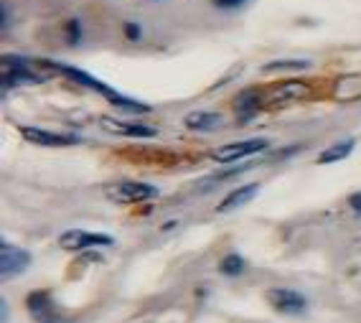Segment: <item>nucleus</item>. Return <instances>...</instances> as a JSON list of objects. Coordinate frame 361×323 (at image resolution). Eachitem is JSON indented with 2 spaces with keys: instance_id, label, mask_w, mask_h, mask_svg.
I'll use <instances>...</instances> for the list:
<instances>
[{
  "instance_id": "1",
  "label": "nucleus",
  "mask_w": 361,
  "mask_h": 323,
  "mask_svg": "<svg viewBox=\"0 0 361 323\" xmlns=\"http://www.w3.org/2000/svg\"><path fill=\"white\" fill-rule=\"evenodd\" d=\"M51 66L56 71H61L64 77H69L71 82H77V85L87 87V90H92V92H97V95H102V97H107V102L115 104L117 110L133 112V115H142V112H150V104L137 102V99H133V97H125V95H120L117 90H112L110 85H104V82L94 79L92 74H87V71L77 69V66H69V64H51Z\"/></svg>"
},
{
  "instance_id": "2",
  "label": "nucleus",
  "mask_w": 361,
  "mask_h": 323,
  "mask_svg": "<svg viewBox=\"0 0 361 323\" xmlns=\"http://www.w3.org/2000/svg\"><path fill=\"white\" fill-rule=\"evenodd\" d=\"M104 196L115 204H140V201H150L158 196V188L153 183L142 181H115L104 188Z\"/></svg>"
},
{
  "instance_id": "3",
  "label": "nucleus",
  "mask_w": 361,
  "mask_h": 323,
  "mask_svg": "<svg viewBox=\"0 0 361 323\" xmlns=\"http://www.w3.org/2000/svg\"><path fill=\"white\" fill-rule=\"evenodd\" d=\"M26 308H28V316L36 323H69L64 318V313L59 310V305L54 303V298L49 291H33L26 298Z\"/></svg>"
},
{
  "instance_id": "4",
  "label": "nucleus",
  "mask_w": 361,
  "mask_h": 323,
  "mask_svg": "<svg viewBox=\"0 0 361 323\" xmlns=\"http://www.w3.org/2000/svg\"><path fill=\"white\" fill-rule=\"evenodd\" d=\"M267 303L278 313H285V316H303L308 310V298L300 291H293V288H270L264 293Z\"/></svg>"
},
{
  "instance_id": "5",
  "label": "nucleus",
  "mask_w": 361,
  "mask_h": 323,
  "mask_svg": "<svg viewBox=\"0 0 361 323\" xmlns=\"http://www.w3.org/2000/svg\"><path fill=\"white\" fill-rule=\"evenodd\" d=\"M267 148H270V142L264 140V138H250V140L226 142V145L214 150V161L234 163V161H242V158H252V155L262 153V150H267Z\"/></svg>"
},
{
  "instance_id": "6",
  "label": "nucleus",
  "mask_w": 361,
  "mask_h": 323,
  "mask_svg": "<svg viewBox=\"0 0 361 323\" xmlns=\"http://www.w3.org/2000/svg\"><path fill=\"white\" fill-rule=\"evenodd\" d=\"M115 239L110 234L99 232H84V229H69L59 237V247L69 252H82V250H94V247H112Z\"/></svg>"
},
{
  "instance_id": "7",
  "label": "nucleus",
  "mask_w": 361,
  "mask_h": 323,
  "mask_svg": "<svg viewBox=\"0 0 361 323\" xmlns=\"http://www.w3.org/2000/svg\"><path fill=\"white\" fill-rule=\"evenodd\" d=\"M3 87L6 90H13L18 85H31V82H39V74H33V66L28 59L20 56H6L3 59Z\"/></svg>"
},
{
  "instance_id": "8",
  "label": "nucleus",
  "mask_w": 361,
  "mask_h": 323,
  "mask_svg": "<svg viewBox=\"0 0 361 323\" xmlns=\"http://www.w3.org/2000/svg\"><path fill=\"white\" fill-rule=\"evenodd\" d=\"M28 265H31V255L26 250H20V247L11 245V242L0 245V275H3V280L20 275Z\"/></svg>"
},
{
  "instance_id": "9",
  "label": "nucleus",
  "mask_w": 361,
  "mask_h": 323,
  "mask_svg": "<svg viewBox=\"0 0 361 323\" xmlns=\"http://www.w3.org/2000/svg\"><path fill=\"white\" fill-rule=\"evenodd\" d=\"M20 135L26 138L33 145H44V148H61V145H74L79 138L74 135H61V133H51L44 128H20Z\"/></svg>"
},
{
  "instance_id": "10",
  "label": "nucleus",
  "mask_w": 361,
  "mask_h": 323,
  "mask_svg": "<svg viewBox=\"0 0 361 323\" xmlns=\"http://www.w3.org/2000/svg\"><path fill=\"white\" fill-rule=\"evenodd\" d=\"M102 128L115 133V135H125V138H155L158 130L153 125L145 123H125V120H115V117H102Z\"/></svg>"
},
{
  "instance_id": "11",
  "label": "nucleus",
  "mask_w": 361,
  "mask_h": 323,
  "mask_svg": "<svg viewBox=\"0 0 361 323\" xmlns=\"http://www.w3.org/2000/svg\"><path fill=\"white\" fill-rule=\"evenodd\" d=\"M221 123H224V117L212 110H196L183 117V125L188 130H194V133H212V130L221 128Z\"/></svg>"
},
{
  "instance_id": "12",
  "label": "nucleus",
  "mask_w": 361,
  "mask_h": 323,
  "mask_svg": "<svg viewBox=\"0 0 361 323\" xmlns=\"http://www.w3.org/2000/svg\"><path fill=\"white\" fill-rule=\"evenodd\" d=\"M257 191H259V183H247V186L234 188V191H229V194L219 201L216 212L224 214V212H234V209L245 207V204H250V201L257 196Z\"/></svg>"
},
{
  "instance_id": "13",
  "label": "nucleus",
  "mask_w": 361,
  "mask_h": 323,
  "mask_svg": "<svg viewBox=\"0 0 361 323\" xmlns=\"http://www.w3.org/2000/svg\"><path fill=\"white\" fill-rule=\"evenodd\" d=\"M259 107H262V102H259V95L255 90L242 92L239 97H234V112L239 115V120H250V117H255Z\"/></svg>"
},
{
  "instance_id": "14",
  "label": "nucleus",
  "mask_w": 361,
  "mask_h": 323,
  "mask_svg": "<svg viewBox=\"0 0 361 323\" xmlns=\"http://www.w3.org/2000/svg\"><path fill=\"white\" fill-rule=\"evenodd\" d=\"M354 148H356V140L334 142L331 148H326L321 155H318V163H321V166H329V163H338V161H343V158H348V155L354 153Z\"/></svg>"
},
{
  "instance_id": "15",
  "label": "nucleus",
  "mask_w": 361,
  "mask_h": 323,
  "mask_svg": "<svg viewBox=\"0 0 361 323\" xmlns=\"http://www.w3.org/2000/svg\"><path fill=\"white\" fill-rule=\"evenodd\" d=\"M303 95H308V87L303 82H288V85H278L272 90V99L275 102H295Z\"/></svg>"
},
{
  "instance_id": "16",
  "label": "nucleus",
  "mask_w": 361,
  "mask_h": 323,
  "mask_svg": "<svg viewBox=\"0 0 361 323\" xmlns=\"http://www.w3.org/2000/svg\"><path fill=\"white\" fill-rule=\"evenodd\" d=\"M245 270H247V260L239 252H229L219 262V272L226 275V278H239V275H245Z\"/></svg>"
},
{
  "instance_id": "17",
  "label": "nucleus",
  "mask_w": 361,
  "mask_h": 323,
  "mask_svg": "<svg viewBox=\"0 0 361 323\" xmlns=\"http://www.w3.org/2000/svg\"><path fill=\"white\" fill-rule=\"evenodd\" d=\"M82 36H84V26H82V23H79L77 18L66 20V23H64V39H66V44L77 46L79 41H82Z\"/></svg>"
},
{
  "instance_id": "18",
  "label": "nucleus",
  "mask_w": 361,
  "mask_h": 323,
  "mask_svg": "<svg viewBox=\"0 0 361 323\" xmlns=\"http://www.w3.org/2000/svg\"><path fill=\"white\" fill-rule=\"evenodd\" d=\"M308 61L303 59H293V61H272V64L264 66V71H280V69H308Z\"/></svg>"
},
{
  "instance_id": "19",
  "label": "nucleus",
  "mask_w": 361,
  "mask_h": 323,
  "mask_svg": "<svg viewBox=\"0 0 361 323\" xmlns=\"http://www.w3.org/2000/svg\"><path fill=\"white\" fill-rule=\"evenodd\" d=\"M123 33H125V39H128V41H140L142 39V26H140V23H133V20H130V23H125V26H123Z\"/></svg>"
},
{
  "instance_id": "20",
  "label": "nucleus",
  "mask_w": 361,
  "mask_h": 323,
  "mask_svg": "<svg viewBox=\"0 0 361 323\" xmlns=\"http://www.w3.org/2000/svg\"><path fill=\"white\" fill-rule=\"evenodd\" d=\"M250 0H212L214 8H219V11H237V8L247 6Z\"/></svg>"
},
{
  "instance_id": "21",
  "label": "nucleus",
  "mask_w": 361,
  "mask_h": 323,
  "mask_svg": "<svg viewBox=\"0 0 361 323\" xmlns=\"http://www.w3.org/2000/svg\"><path fill=\"white\" fill-rule=\"evenodd\" d=\"M348 209H351V212H354L356 217L361 219V191H359V194L348 196Z\"/></svg>"
},
{
  "instance_id": "22",
  "label": "nucleus",
  "mask_w": 361,
  "mask_h": 323,
  "mask_svg": "<svg viewBox=\"0 0 361 323\" xmlns=\"http://www.w3.org/2000/svg\"><path fill=\"white\" fill-rule=\"evenodd\" d=\"M0 26H3V31H8L11 28V8L3 3V8H0Z\"/></svg>"
}]
</instances>
